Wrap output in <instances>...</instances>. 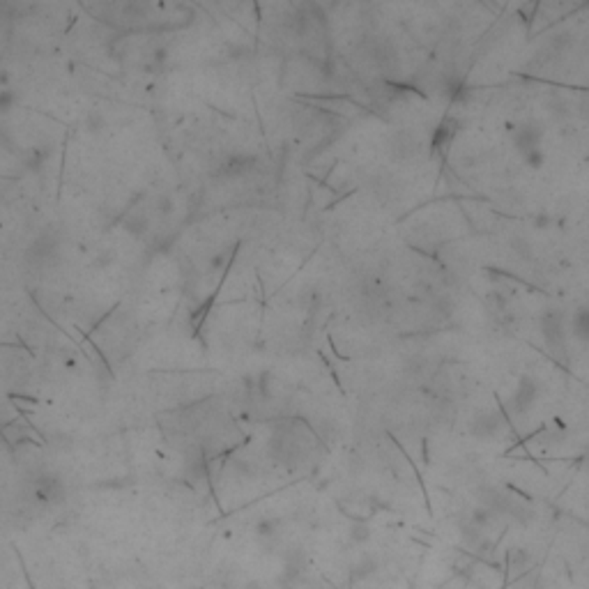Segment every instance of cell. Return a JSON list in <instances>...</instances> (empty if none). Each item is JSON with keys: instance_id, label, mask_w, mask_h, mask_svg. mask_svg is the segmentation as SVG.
Here are the masks:
<instances>
[{"instance_id": "2", "label": "cell", "mask_w": 589, "mask_h": 589, "mask_svg": "<svg viewBox=\"0 0 589 589\" xmlns=\"http://www.w3.org/2000/svg\"><path fill=\"white\" fill-rule=\"evenodd\" d=\"M513 148L529 166H541L543 161V129L534 120H522L511 132Z\"/></svg>"}, {"instance_id": "3", "label": "cell", "mask_w": 589, "mask_h": 589, "mask_svg": "<svg viewBox=\"0 0 589 589\" xmlns=\"http://www.w3.org/2000/svg\"><path fill=\"white\" fill-rule=\"evenodd\" d=\"M504 429H506L504 417L499 415L495 408L477 410L474 417L470 419V431L474 438H479V440H497L499 435L504 433Z\"/></svg>"}, {"instance_id": "6", "label": "cell", "mask_w": 589, "mask_h": 589, "mask_svg": "<svg viewBox=\"0 0 589 589\" xmlns=\"http://www.w3.org/2000/svg\"><path fill=\"white\" fill-rule=\"evenodd\" d=\"M569 332L578 341L589 343V304L578 306L574 311V316L569 318Z\"/></svg>"}, {"instance_id": "7", "label": "cell", "mask_w": 589, "mask_h": 589, "mask_svg": "<svg viewBox=\"0 0 589 589\" xmlns=\"http://www.w3.org/2000/svg\"><path fill=\"white\" fill-rule=\"evenodd\" d=\"M456 134V123L454 120H445V123H440V127L435 129V136H433V148L435 150H445L449 141L454 139Z\"/></svg>"}, {"instance_id": "4", "label": "cell", "mask_w": 589, "mask_h": 589, "mask_svg": "<svg viewBox=\"0 0 589 589\" xmlns=\"http://www.w3.org/2000/svg\"><path fill=\"white\" fill-rule=\"evenodd\" d=\"M419 152H422V143H419V139L413 132L401 129V132L389 136V155L394 161H399V164L415 161L419 157Z\"/></svg>"}, {"instance_id": "5", "label": "cell", "mask_w": 589, "mask_h": 589, "mask_svg": "<svg viewBox=\"0 0 589 589\" xmlns=\"http://www.w3.org/2000/svg\"><path fill=\"white\" fill-rule=\"evenodd\" d=\"M539 396V382L532 375H520L518 382H515V389L511 394L509 406L515 415H527L532 408H534Z\"/></svg>"}, {"instance_id": "1", "label": "cell", "mask_w": 589, "mask_h": 589, "mask_svg": "<svg viewBox=\"0 0 589 589\" xmlns=\"http://www.w3.org/2000/svg\"><path fill=\"white\" fill-rule=\"evenodd\" d=\"M541 336L548 352L553 354L557 361H567V348H569V320L560 309H548L543 311L541 320Z\"/></svg>"}]
</instances>
